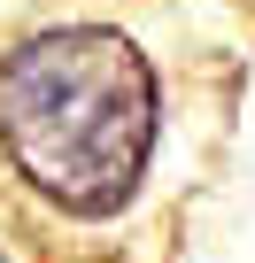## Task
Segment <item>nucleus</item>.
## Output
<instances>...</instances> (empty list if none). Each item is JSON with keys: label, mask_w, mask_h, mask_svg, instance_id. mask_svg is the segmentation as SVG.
<instances>
[{"label": "nucleus", "mask_w": 255, "mask_h": 263, "mask_svg": "<svg viewBox=\"0 0 255 263\" xmlns=\"http://www.w3.org/2000/svg\"><path fill=\"white\" fill-rule=\"evenodd\" d=\"M155 124V70L124 31L54 24L0 54V147L70 217H108L140 194Z\"/></svg>", "instance_id": "1"}]
</instances>
